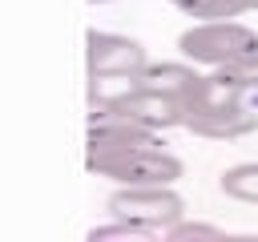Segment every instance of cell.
Masks as SVG:
<instances>
[{
    "instance_id": "3",
    "label": "cell",
    "mask_w": 258,
    "mask_h": 242,
    "mask_svg": "<svg viewBox=\"0 0 258 242\" xmlns=\"http://www.w3.org/2000/svg\"><path fill=\"white\" fill-rule=\"evenodd\" d=\"M105 210L149 234H165L177 218H185V202L173 186H117L109 194Z\"/></svg>"
},
{
    "instance_id": "7",
    "label": "cell",
    "mask_w": 258,
    "mask_h": 242,
    "mask_svg": "<svg viewBox=\"0 0 258 242\" xmlns=\"http://www.w3.org/2000/svg\"><path fill=\"white\" fill-rule=\"evenodd\" d=\"M141 85H153V89H161V93H169V97H177L181 105H185V113L189 109H198L202 101H210L214 93H218V85H214V77L210 73H198V65L194 60H149L145 65V73L137 77Z\"/></svg>"
},
{
    "instance_id": "10",
    "label": "cell",
    "mask_w": 258,
    "mask_h": 242,
    "mask_svg": "<svg viewBox=\"0 0 258 242\" xmlns=\"http://www.w3.org/2000/svg\"><path fill=\"white\" fill-rule=\"evenodd\" d=\"M169 4L194 20H234V16L250 12L246 0H169Z\"/></svg>"
},
{
    "instance_id": "12",
    "label": "cell",
    "mask_w": 258,
    "mask_h": 242,
    "mask_svg": "<svg viewBox=\"0 0 258 242\" xmlns=\"http://www.w3.org/2000/svg\"><path fill=\"white\" fill-rule=\"evenodd\" d=\"M105 238H149V230L125 222V218H113L109 226H93L89 230V242H105Z\"/></svg>"
},
{
    "instance_id": "8",
    "label": "cell",
    "mask_w": 258,
    "mask_h": 242,
    "mask_svg": "<svg viewBox=\"0 0 258 242\" xmlns=\"http://www.w3.org/2000/svg\"><path fill=\"white\" fill-rule=\"evenodd\" d=\"M210 77L226 93H238V97L258 93V52L242 56V60H230V65H218V69H210Z\"/></svg>"
},
{
    "instance_id": "13",
    "label": "cell",
    "mask_w": 258,
    "mask_h": 242,
    "mask_svg": "<svg viewBox=\"0 0 258 242\" xmlns=\"http://www.w3.org/2000/svg\"><path fill=\"white\" fill-rule=\"evenodd\" d=\"M246 8H250V12H258V0H246Z\"/></svg>"
},
{
    "instance_id": "1",
    "label": "cell",
    "mask_w": 258,
    "mask_h": 242,
    "mask_svg": "<svg viewBox=\"0 0 258 242\" xmlns=\"http://www.w3.org/2000/svg\"><path fill=\"white\" fill-rule=\"evenodd\" d=\"M85 169L97 173V177H109L113 186H173L185 173L181 157L161 149V141L133 145V149H121V153L85 157Z\"/></svg>"
},
{
    "instance_id": "14",
    "label": "cell",
    "mask_w": 258,
    "mask_h": 242,
    "mask_svg": "<svg viewBox=\"0 0 258 242\" xmlns=\"http://www.w3.org/2000/svg\"><path fill=\"white\" fill-rule=\"evenodd\" d=\"M89 4H113V0H89Z\"/></svg>"
},
{
    "instance_id": "5",
    "label": "cell",
    "mask_w": 258,
    "mask_h": 242,
    "mask_svg": "<svg viewBox=\"0 0 258 242\" xmlns=\"http://www.w3.org/2000/svg\"><path fill=\"white\" fill-rule=\"evenodd\" d=\"M93 109H109V113L133 117L137 125H145V129H157V133L185 125V105H181L177 97H169V93L153 89V85H141V81H137L133 89H125V93L97 97V101H93Z\"/></svg>"
},
{
    "instance_id": "6",
    "label": "cell",
    "mask_w": 258,
    "mask_h": 242,
    "mask_svg": "<svg viewBox=\"0 0 258 242\" xmlns=\"http://www.w3.org/2000/svg\"><path fill=\"white\" fill-rule=\"evenodd\" d=\"M185 129L198 137H210V141H234V137H246L258 129V113L238 93L218 89L210 101H202L198 109L185 113Z\"/></svg>"
},
{
    "instance_id": "4",
    "label": "cell",
    "mask_w": 258,
    "mask_h": 242,
    "mask_svg": "<svg viewBox=\"0 0 258 242\" xmlns=\"http://www.w3.org/2000/svg\"><path fill=\"white\" fill-rule=\"evenodd\" d=\"M149 65V52L141 40L121 36V32H85V69L89 81H137Z\"/></svg>"
},
{
    "instance_id": "2",
    "label": "cell",
    "mask_w": 258,
    "mask_h": 242,
    "mask_svg": "<svg viewBox=\"0 0 258 242\" xmlns=\"http://www.w3.org/2000/svg\"><path fill=\"white\" fill-rule=\"evenodd\" d=\"M177 52L202 69H218L242 56L258 52V28L234 20H194L181 36H177Z\"/></svg>"
},
{
    "instance_id": "9",
    "label": "cell",
    "mask_w": 258,
    "mask_h": 242,
    "mask_svg": "<svg viewBox=\"0 0 258 242\" xmlns=\"http://www.w3.org/2000/svg\"><path fill=\"white\" fill-rule=\"evenodd\" d=\"M222 194L234 202H258V161H238L218 177Z\"/></svg>"
},
{
    "instance_id": "11",
    "label": "cell",
    "mask_w": 258,
    "mask_h": 242,
    "mask_svg": "<svg viewBox=\"0 0 258 242\" xmlns=\"http://www.w3.org/2000/svg\"><path fill=\"white\" fill-rule=\"evenodd\" d=\"M161 238H169V242H198V238L218 242V238H226V230L222 226H210V222H185V218H177Z\"/></svg>"
}]
</instances>
